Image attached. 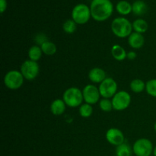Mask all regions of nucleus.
Here are the masks:
<instances>
[{"label": "nucleus", "instance_id": "nucleus-1", "mask_svg": "<svg viewBox=\"0 0 156 156\" xmlns=\"http://www.w3.org/2000/svg\"><path fill=\"white\" fill-rule=\"evenodd\" d=\"M90 10L93 19L97 21H105L112 15L114 5L111 0H92Z\"/></svg>", "mask_w": 156, "mask_h": 156}, {"label": "nucleus", "instance_id": "nucleus-2", "mask_svg": "<svg viewBox=\"0 0 156 156\" xmlns=\"http://www.w3.org/2000/svg\"><path fill=\"white\" fill-rule=\"evenodd\" d=\"M111 30L117 37L126 38L133 33V24L127 18L119 17L113 20Z\"/></svg>", "mask_w": 156, "mask_h": 156}, {"label": "nucleus", "instance_id": "nucleus-3", "mask_svg": "<svg viewBox=\"0 0 156 156\" xmlns=\"http://www.w3.org/2000/svg\"><path fill=\"white\" fill-rule=\"evenodd\" d=\"M62 100L69 108L80 107L84 101L82 91L76 87L67 88L62 94Z\"/></svg>", "mask_w": 156, "mask_h": 156}, {"label": "nucleus", "instance_id": "nucleus-4", "mask_svg": "<svg viewBox=\"0 0 156 156\" xmlns=\"http://www.w3.org/2000/svg\"><path fill=\"white\" fill-rule=\"evenodd\" d=\"M24 78L18 70H10L4 76V84L9 89L17 90L22 86Z\"/></svg>", "mask_w": 156, "mask_h": 156}, {"label": "nucleus", "instance_id": "nucleus-5", "mask_svg": "<svg viewBox=\"0 0 156 156\" xmlns=\"http://www.w3.org/2000/svg\"><path fill=\"white\" fill-rule=\"evenodd\" d=\"M91 17V10L85 4H79L75 6L72 12V18L77 24H85Z\"/></svg>", "mask_w": 156, "mask_h": 156}, {"label": "nucleus", "instance_id": "nucleus-6", "mask_svg": "<svg viewBox=\"0 0 156 156\" xmlns=\"http://www.w3.org/2000/svg\"><path fill=\"white\" fill-rule=\"evenodd\" d=\"M153 149L152 143L146 138L138 139L133 146V152L136 156H150Z\"/></svg>", "mask_w": 156, "mask_h": 156}, {"label": "nucleus", "instance_id": "nucleus-7", "mask_svg": "<svg viewBox=\"0 0 156 156\" xmlns=\"http://www.w3.org/2000/svg\"><path fill=\"white\" fill-rule=\"evenodd\" d=\"M114 110L122 111L128 108L131 103V96L126 91H119L111 99Z\"/></svg>", "mask_w": 156, "mask_h": 156}, {"label": "nucleus", "instance_id": "nucleus-8", "mask_svg": "<svg viewBox=\"0 0 156 156\" xmlns=\"http://www.w3.org/2000/svg\"><path fill=\"white\" fill-rule=\"evenodd\" d=\"M21 74L24 76V79L32 81L37 77L40 72V66L37 62L32 61L30 59L25 60L21 66L20 69Z\"/></svg>", "mask_w": 156, "mask_h": 156}, {"label": "nucleus", "instance_id": "nucleus-9", "mask_svg": "<svg viewBox=\"0 0 156 156\" xmlns=\"http://www.w3.org/2000/svg\"><path fill=\"white\" fill-rule=\"evenodd\" d=\"M99 91L103 98H112L117 92V83L113 78L107 77L99 84Z\"/></svg>", "mask_w": 156, "mask_h": 156}, {"label": "nucleus", "instance_id": "nucleus-10", "mask_svg": "<svg viewBox=\"0 0 156 156\" xmlns=\"http://www.w3.org/2000/svg\"><path fill=\"white\" fill-rule=\"evenodd\" d=\"M84 101L93 105L97 104L100 100L101 94L98 88L94 85H87L82 90Z\"/></svg>", "mask_w": 156, "mask_h": 156}, {"label": "nucleus", "instance_id": "nucleus-11", "mask_svg": "<svg viewBox=\"0 0 156 156\" xmlns=\"http://www.w3.org/2000/svg\"><path fill=\"white\" fill-rule=\"evenodd\" d=\"M106 140L113 146H119L124 143L125 137L123 132L117 128H110L106 132Z\"/></svg>", "mask_w": 156, "mask_h": 156}, {"label": "nucleus", "instance_id": "nucleus-12", "mask_svg": "<svg viewBox=\"0 0 156 156\" xmlns=\"http://www.w3.org/2000/svg\"><path fill=\"white\" fill-rule=\"evenodd\" d=\"M107 78L105 70L99 67L91 69L88 73V79L91 82L95 84H101Z\"/></svg>", "mask_w": 156, "mask_h": 156}, {"label": "nucleus", "instance_id": "nucleus-13", "mask_svg": "<svg viewBox=\"0 0 156 156\" xmlns=\"http://www.w3.org/2000/svg\"><path fill=\"white\" fill-rule=\"evenodd\" d=\"M145 43V38L142 34L137 33V32H133L129 37H128V44L129 47L135 50H138L143 47Z\"/></svg>", "mask_w": 156, "mask_h": 156}, {"label": "nucleus", "instance_id": "nucleus-14", "mask_svg": "<svg viewBox=\"0 0 156 156\" xmlns=\"http://www.w3.org/2000/svg\"><path fill=\"white\" fill-rule=\"evenodd\" d=\"M66 105L62 99H55L50 105V111L55 116L62 115L66 111Z\"/></svg>", "mask_w": 156, "mask_h": 156}, {"label": "nucleus", "instance_id": "nucleus-15", "mask_svg": "<svg viewBox=\"0 0 156 156\" xmlns=\"http://www.w3.org/2000/svg\"><path fill=\"white\" fill-rule=\"evenodd\" d=\"M111 55L117 61H123L124 60L127 56V53L125 50L122 46L119 45V44H115L111 47Z\"/></svg>", "mask_w": 156, "mask_h": 156}, {"label": "nucleus", "instance_id": "nucleus-16", "mask_svg": "<svg viewBox=\"0 0 156 156\" xmlns=\"http://www.w3.org/2000/svg\"><path fill=\"white\" fill-rule=\"evenodd\" d=\"M132 12L138 16L143 15L147 12V5L143 0H137L132 5Z\"/></svg>", "mask_w": 156, "mask_h": 156}, {"label": "nucleus", "instance_id": "nucleus-17", "mask_svg": "<svg viewBox=\"0 0 156 156\" xmlns=\"http://www.w3.org/2000/svg\"><path fill=\"white\" fill-rule=\"evenodd\" d=\"M133 24V30H134V32H137L140 34H144L145 32L147 31L148 30V23L146 21L142 18H138L135 20Z\"/></svg>", "mask_w": 156, "mask_h": 156}, {"label": "nucleus", "instance_id": "nucleus-18", "mask_svg": "<svg viewBox=\"0 0 156 156\" xmlns=\"http://www.w3.org/2000/svg\"><path fill=\"white\" fill-rule=\"evenodd\" d=\"M27 54H28L29 59H30L32 61H35V62H37L41 59L43 54V51L41 50V46H32L28 50Z\"/></svg>", "mask_w": 156, "mask_h": 156}, {"label": "nucleus", "instance_id": "nucleus-19", "mask_svg": "<svg viewBox=\"0 0 156 156\" xmlns=\"http://www.w3.org/2000/svg\"><path fill=\"white\" fill-rule=\"evenodd\" d=\"M129 88L133 92L141 93L146 90V83L142 79H136L131 81Z\"/></svg>", "mask_w": 156, "mask_h": 156}, {"label": "nucleus", "instance_id": "nucleus-20", "mask_svg": "<svg viewBox=\"0 0 156 156\" xmlns=\"http://www.w3.org/2000/svg\"><path fill=\"white\" fill-rule=\"evenodd\" d=\"M41 50H42L43 53L47 56H53L56 53V46L54 43L51 41H47L44 43H43L41 45Z\"/></svg>", "mask_w": 156, "mask_h": 156}, {"label": "nucleus", "instance_id": "nucleus-21", "mask_svg": "<svg viewBox=\"0 0 156 156\" xmlns=\"http://www.w3.org/2000/svg\"><path fill=\"white\" fill-rule=\"evenodd\" d=\"M116 9L120 15H129L132 12V5L127 1H120L116 5Z\"/></svg>", "mask_w": 156, "mask_h": 156}, {"label": "nucleus", "instance_id": "nucleus-22", "mask_svg": "<svg viewBox=\"0 0 156 156\" xmlns=\"http://www.w3.org/2000/svg\"><path fill=\"white\" fill-rule=\"evenodd\" d=\"M115 152L117 156H131L132 149L129 144L123 143L117 146Z\"/></svg>", "mask_w": 156, "mask_h": 156}, {"label": "nucleus", "instance_id": "nucleus-23", "mask_svg": "<svg viewBox=\"0 0 156 156\" xmlns=\"http://www.w3.org/2000/svg\"><path fill=\"white\" fill-rule=\"evenodd\" d=\"M79 114L82 117L84 118H88L91 116L93 113V108L92 105H89V104L84 103L79 107Z\"/></svg>", "mask_w": 156, "mask_h": 156}, {"label": "nucleus", "instance_id": "nucleus-24", "mask_svg": "<svg viewBox=\"0 0 156 156\" xmlns=\"http://www.w3.org/2000/svg\"><path fill=\"white\" fill-rule=\"evenodd\" d=\"M146 91L149 95L156 98V79H152L146 83Z\"/></svg>", "mask_w": 156, "mask_h": 156}, {"label": "nucleus", "instance_id": "nucleus-25", "mask_svg": "<svg viewBox=\"0 0 156 156\" xmlns=\"http://www.w3.org/2000/svg\"><path fill=\"white\" fill-rule=\"evenodd\" d=\"M99 108L104 112H110L114 109L112 101L109 98H102L99 101Z\"/></svg>", "mask_w": 156, "mask_h": 156}, {"label": "nucleus", "instance_id": "nucleus-26", "mask_svg": "<svg viewBox=\"0 0 156 156\" xmlns=\"http://www.w3.org/2000/svg\"><path fill=\"white\" fill-rule=\"evenodd\" d=\"M76 23L73 21V19L67 20L64 22L63 25H62V28L65 33L66 34H73L76 31Z\"/></svg>", "mask_w": 156, "mask_h": 156}, {"label": "nucleus", "instance_id": "nucleus-27", "mask_svg": "<svg viewBox=\"0 0 156 156\" xmlns=\"http://www.w3.org/2000/svg\"><path fill=\"white\" fill-rule=\"evenodd\" d=\"M7 8V2L6 0H0V11L2 14Z\"/></svg>", "mask_w": 156, "mask_h": 156}, {"label": "nucleus", "instance_id": "nucleus-28", "mask_svg": "<svg viewBox=\"0 0 156 156\" xmlns=\"http://www.w3.org/2000/svg\"><path fill=\"white\" fill-rule=\"evenodd\" d=\"M126 58L129 60H133L136 58V53L135 51H129L127 53V56Z\"/></svg>", "mask_w": 156, "mask_h": 156}, {"label": "nucleus", "instance_id": "nucleus-29", "mask_svg": "<svg viewBox=\"0 0 156 156\" xmlns=\"http://www.w3.org/2000/svg\"><path fill=\"white\" fill-rule=\"evenodd\" d=\"M153 155H154V156H156V146L154 148V149H153Z\"/></svg>", "mask_w": 156, "mask_h": 156}, {"label": "nucleus", "instance_id": "nucleus-30", "mask_svg": "<svg viewBox=\"0 0 156 156\" xmlns=\"http://www.w3.org/2000/svg\"><path fill=\"white\" fill-rule=\"evenodd\" d=\"M154 129H155V132H156V122H155V125H154Z\"/></svg>", "mask_w": 156, "mask_h": 156}]
</instances>
